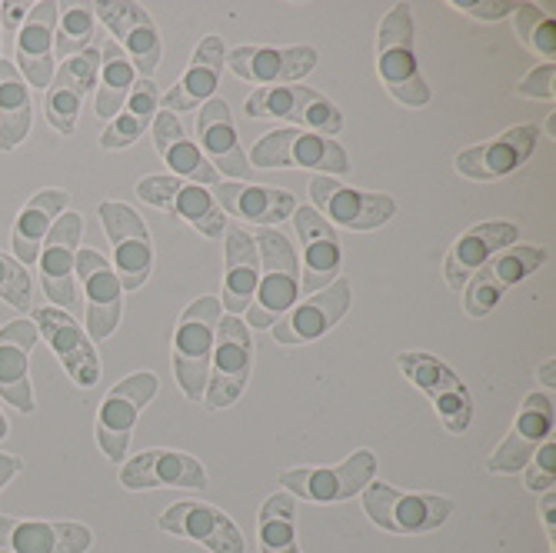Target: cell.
<instances>
[{
    "instance_id": "cell-38",
    "label": "cell",
    "mask_w": 556,
    "mask_h": 553,
    "mask_svg": "<svg viewBox=\"0 0 556 553\" xmlns=\"http://www.w3.org/2000/svg\"><path fill=\"white\" fill-rule=\"evenodd\" d=\"M30 134V90L11 61H0V150H14Z\"/></svg>"
},
{
    "instance_id": "cell-20",
    "label": "cell",
    "mask_w": 556,
    "mask_h": 553,
    "mask_svg": "<svg viewBox=\"0 0 556 553\" xmlns=\"http://www.w3.org/2000/svg\"><path fill=\"white\" fill-rule=\"evenodd\" d=\"M346 307H350V280L337 277L330 287L314 293L307 304L293 307L283 321H277L274 337L277 343H287V347L314 343L317 337H324L346 317Z\"/></svg>"
},
{
    "instance_id": "cell-37",
    "label": "cell",
    "mask_w": 556,
    "mask_h": 553,
    "mask_svg": "<svg viewBox=\"0 0 556 553\" xmlns=\"http://www.w3.org/2000/svg\"><path fill=\"white\" fill-rule=\"evenodd\" d=\"M157 104H161V97H157L154 80L137 77L127 104L121 108L114 124L100 134V147H104V150H124V147L137 143L143 137V130L150 127V121L157 117Z\"/></svg>"
},
{
    "instance_id": "cell-25",
    "label": "cell",
    "mask_w": 556,
    "mask_h": 553,
    "mask_svg": "<svg viewBox=\"0 0 556 553\" xmlns=\"http://www.w3.org/2000/svg\"><path fill=\"white\" fill-rule=\"evenodd\" d=\"M0 546L8 553H84L90 530L71 520H17L0 514Z\"/></svg>"
},
{
    "instance_id": "cell-39",
    "label": "cell",
    "mask_w": 556,
    "mask_h": 553,
    "mask_svg": "<svg viewBox=\"0 0 556 553\" xmlns=\"http://www.w3.org/2000/svg\"><path fill=\"white\" fill-rule=\"evenodd\" d=\"M137 71L130 64V58L124 54V47L117 40H108L100 47V87H97V117H117L121 108L127 104V97L134 90Z\"/></svg>"
},
{
    "instance_id": "cell-46",
    "label": "cell",
    "mask_w": 556,
    "mask_h": 553,
    "mask_svg": "<svg viewBox=\"0 0 556 553\" xmlns=\"http://www.w3.org/2000/svg\"><path fill=\"white\" fill-rule=\"evenodd\" d=\"M453 8L470 17H480V21H500V17L514 14L520 4H510V0H480V4H453Z\"/></svg>"
},
{
    "instance_id": "cell-35",
    "label": "cell",
    "mask_w": 556,
    "mask_h": 553,
    "mask_svg": "<svg viewBox=\"0 0 556 553\" xmlns=\"http://www.w3.org/2000/svg\"><path fill=\"white\" fill-rule=\"evenodd\" d=\"M214 200L220 211H230L254 224H280L296 211V200L290 190L280 187H254V184H217Z\"/></svg>"
},
{
    "instance_id": "cell-18",
    "label": "cell",
    "mask_w": 556,
    "mask_h": 553,
    "mask_svg": "<svg viewBox=\"0 0 556 553\" xmlns=\"http://www.w3.org/2000/svg\"><path fill=\"white\" fill-rule=\"evenodd\" d=\"M97 74H100V50L97 47L64 61L54 71V80H50L47 97H43V114L50 124H54L58 134H74L80 104L90 93V87L97 84Z\"/></svg>"
},
{
    "instance_id": "cell-10",
    "label": "cell",
    "mask_w": 556,
    "mask_h": 553,
    "mask_svg": "<svg viewBox=\"0 0 556 553\" xmlns=\"http://www.w3.org/2000/svg\"><path fill=\"white\" fill-rule=\"evenodd\" d=\"M377 474L374 450H353L340 467H296L280 474V483L311 500V504H337V500L357 497Z\"/></svg>"
},
{
    "instance_id": "cell-29",
    "label": "cell",
    "mask_w": 556,
    "mask_h": 553,
    "mask_svg": "<svg viewBox=\"0 0 556 553\" xmlns=\"http://www.w3.org/2000/svg\"><path fill=\"white\" fill-rule=\"evenodd\" d=\"M121 483L130 490H150V487H187L204 490L207 470L197 457L180 454V450H147L121 467Z\"/></svg>"
},
{
    "instance_id": "cell-8",
    "label": "cell",
    "mask_w": 556,
    "mask_h": 553,
    "mask_svg": "<svg viewBox=\"0 0 556 553\" xmlns=\"http://www.w3.org/2000/svg\"><path fill=\"white\" fill-rule=\"evenodd\" d=\"M137 197L143 204H154L167 214L190 221L204 237H224L227 217L207 187H197L174 174H150L137 184Z\"/></svg>"
},
{
    "instance_id": "cell-2",
    "label": "cell",
    "mask_w": 556,
    "mask_h": 553,
    "mask_svg": "<svg viewBox=\"0 0 556 553\" xmlns=\"http://www.w3.org/2000/svg\"><path fill=\"white\" fill-rule=\"evenodd\" d=\"M254 243L261 254V280H257L254 304H250L247 314H250V327L264 330L293 311L296 293H300V261H296L293 243L270 227L257 230Z\"/></svg>"
},
{
    "instance_id": "cell-48",
    "label": "cell",
    "mask_w": 556,
    "mask_h": 553,
    "mask_svg": "<svg viewBox=\"0 0 556 553\" xmlns=\"http://www.w3.org/2000/svg\"><path fill=\"white\" fill-rule=\"evenodd\" d=\"M540 517H543V527L549 533V543L556 540V493L553 490H543V500H540Z\"/></svg>"
},
{
    "instance_id": "cell-16",
    "label": "cell",
    "mask_w": 556,
    "mask_h": 553,
    "mask_svg": "<svg viewBox=\"0 0 556 553\" xmlns=\"http://www.w3.org/2000/svg\"><path fill=\"white\" fill-rule=\"evenodd\" d=\"M74 274L87 290V330L93 340H104L117 330L124 314V287L114 267L104 261L100 250H77Z\"/></svg>"
},
{
    "instance_id": "cell-32",
    "label": "cell",
    "mask_w": 556,
    "mask_h": 553,
    "mask_svg": "<svg viewBox=\"0 0 556 553\" xmlns=\"http://www.w3.org/2000/svg\"><path fill=\"white\" fill-rule=\"evenodd\" d=\"M227 64V50L220 37H204L193 50V61L187 67V74L174 84V90L161 100L167 104V111H193L197 104H207L214 97L217 84H220V71Z\"/></svg>"
},
{
    "instance_id": "cell-30",
    "label": "cell",
    "mask_w": 556,
    "mask_h": 553,
    "mask_svg": "<svg viewBox=\"0 0 556 553\" xmlns=\"http://www.w3.org/2000/svg\"><path fill=\"white\" fill-rule=\"evenodd\" d=\"M197 137H200V143H204V154H207L211 167L220 177H240V180L254 177V167H250L243 147L237 140L227 100H220V97L207 100L204 111H200V117H197Z\"/></svg>"
},
{
    "instance_id": "cell-9",
    "label": "cell",
    "mask_w": 556,
    "mask_h": 553,
    "mask_svg": "<svg viewBox=\"0 0 556 553\" xmlns=\"http://www.w3.org/2000/svg\"><path fill=\"white\" fill-rule=\"evenodd\" d=\"M157 397V377L150 370H140L127 380H121L108 397L104 407L97 414V440L100 450L114 461L124 464L127 450H130V430L137 424V414Z\"/></svg>"
},
{
    "instance_id": "cell-5",
    "label": "cell",
    "mask_w": 556,
    "mask_h": 553,
    "mask_svg": "<svg viewBox=\"0 0 556 553\" xmlns=\"http://www.w3.org/2000/svg\"><path fill=\"white\" fill-rule=\"evenodd\" d=\"M250 167H307V171H324V174H346L350 161L346 150L324 134L311 130H274L264 140L254 143V154L247 158Z\"/></svg>"
},
{
    "instance_id": "cell-15",
    "label": "cell",
    "mask_w": 556,
    "mask_h": 553,
    "mask_svg": "<svg viewBox=\"0 0 556 553\" xmlns=\"http://www.w3.org/2000/svg\"><path fill=\"white\" fill-rule=\"evenodd\" d=\"M84 234V221L74 211H64L58 224L50 227L43 247H40V277H43V293L54 300L58 311L77 314L80 297L74 290V261H77V243Z\"/></svg>"
},
{
    "instance_id": "cell-3",
    "label": "cell",
    "mask_w": 556,
    "mask_h": 553,
    "mask_svg": "<svg viewBox=\"0 0 556 553\" xmlns=\"http://www.w3.org/2000/svg\"><path fill=\"white\" fill-rule=\"evenodd\" d=\"M220 324V300L200 297L184 311L174 334V377L190 400H204L214 364V340Z\"/></svg>"
},
{
    "instance_id": "cell-31",
    "label": "cell",
    "mask_w": 556,
    "mask_h": 553,
    "mask_svg": "<svg viewBox=\"0 0 556 553\" xmlns=\"http://www.w3.org/2000/svg\"><path fill=\"white\" fill-rule=\"evenodd\" d=\"M37 343V324L11 321L0 330V397L21 414H34V390L27 377V357Z\"/></svg>"
},
{
    "instance_id": "cell-17",
    "label": "cell",
    "mask_w": 556,
    "mask_h": 553,
    "mask_svg": "<svg viewBox=\"0 0 556 553\" xmlns=\"http://www.w3.org/2000/svg\"><path fill=\"white\" fill-rule=\"evenodd\" d=\"M93 14L104 21L117 40H124V54L130 58L134 71L143 80H154V71L161 64V34L150 21V14L134 4V0H114V4H93Z\"/></svg>"
},
{
    "instance_id": "cell-51",
    "label": "cell",
    "mask_w": 556,
    "mask_h": 553,
    "mask_svg": "<svg viewBox=\"0 0 556 553\" xmlns=\"http://www.w3.org/2000/svg\"><path fill=\"white\" fill-rule=\"evenodd\" d=\"M8 437V420H4V414H0V440Z\"/></svg>"
},
{
    "instance_id": "cell-44",
    "label": "cell",
    "mask_w": 556,
    "mask_h": 553,
    "mask_svg": "<svg viewBox=\"0 0 556 553\" xmlns=\"http://www.w3.org/2000/svg\"><path fill=\"white\" fill-rule=\"evenodd\" d=\"M520 474H523V483L530 490H540V493L553 490V480H556V443H553V437L536 447V454L530 457V464Z\"/></svg>"
},
{
    "instance_id": "cell-23",
    "label": "cell",
    "mask_w": 556,
    "mask_h": 553,
    "mask_svg": "<svg viewBox=\"0 0 556 553\" xmlns=\"http://www.w3.org/2000/svg\"><path fill=\"white\" fill-rule=\"evenodd\" d=\"M61 17V4L54 0H40L30 4V14L24 17L17 37V67L21 77H27L30 87L43 90L54 80V27Z\"/></svg>"
},
{
    "instance_id": "cell-36",
    "label": "cell",
    "mask_w": 556,
    "mask_h": 553,
    "mask_svg": "<svg viewBox=\"0 0 556 553\" xmlns=\"http://www.w3.org/2000/svg\"><path fill=\"white\" fill-rule=\"evenodd\" d=\"M71 208V193L67 190H40L27 200V208L14 221V254L21 264H37L40 247L50 234V227L58 224V217Z\"/></svg>"
},
{
    "instance_id": "cell-6",
    "label": "cell",
    "mask_w": 556,
    "mask_h": 553,
    "mask_svg": "<svg viewBox=\"0 0 556 553\" xmlns=\"http://www.w3.org/2000/svg\"><path fill=\"white\" fill-rule=\"evenodd\" d=\"M247 117H280V121H293L300 127H307L311 134H324L333 137L343 130V114L337 111V104L303 84H280V87H264L257 93L247 97L243 104Z\"/></svg>"
},
{
    "instance_id": "cell-52",
    "label": "cell",
    "mask_w": 556,
    "mask_h": 553,
    "mask_svg": "<svg viewBox=\"0 0 556 553\" xmlns=\"http://www.w3.org/2000/svg\"><path fill=\"white\" fill-rule=\"evenodd\" d=\"M4 553H8V550H4Z\"/></svg>"
},
{
    "instance_id": "cell-13",
    "label": "cell",
    "mask_w": 556,
    "mask_h": 553,
    "mask_svg": "<svg viewBox=\"0 0 556 553\" xmlns=\"http://www.w3.org/2000/svg\"><path fill=\"white\" fill-rule=\"evenodd\" d=\"M311 200L320 217L346 230H374V227H383L396 214L393 197L353 190L346 184H337V177H324V174L311 180Z\"/></svg>"
},
{
    "instance_id": "cell-28",
    "label": "cell",
    "mask_w": 556,
    "mask_h": 553,
    "mask_svg": "<svg viewBox=\"0 0 556 553\" xmlns=\"http://www.w3.org/2000/svg\"><path fill=\"white\" fill-rule=\"evenodd\" d=\"M520 237L517 224L510 221H486V224H477L470 227L457 243L450 247V254L443 261V274H446V284L453 290H464L467 280L493 257L500 250L514 247Z\"/></svg>"
},
{
    "instance_id": "cell-14",
    "label": "cell",
    "mask_w": 556,
    "mask_h": 553,
    "mask_svg": "<svg viewBox=\"0 0 556 553\" xmlns=\"http://www.w3.org/2000/svg\"><path fill=\"white\" fill-rule=\"evenodd\" d=\"M250 364H254V354H250V334L243 327L240 317H220L217 324V340H214V374L204 393V404L211 411H224L230 404H237L247 380H250Z\"/></svg>"
},
{
    "instance_id": "cell-43",
    "label": "cell",
    "mask_w": 556,
    "mask_h": 553,
    "mask_svg": "<svg viewBox=\"0 0 556 553\" xmlns=\"http://www.w3.org/2000/svg\"><path fill=\"white\" fill-rule=\"evenodd\" d=\"M0 297L8 300L14 311H30L34 307V284L27 267L11 257V254H0Z\"/></svg>"
},
{
    "instance_id": "cell-50",
    "label": "cell",
    "mask_w": 556,
    "mask_h": 553,
    "mask_svg": "<svg viewBox=\"0 0 556 553\" xmlns=\"http://www.w3.org/2000/svg\"><path fill=\"white\" fill-rule=\"evenodd\" d=\"M553 370H556V364H553V361H546V364L540 367V380H543L549 390H553Z\"/></svg>"
},
{
    "instance_id": "cell-22",
    "label": "cell",
    "mask_w": 556,
    "mask_h": 553,
    "mask_svg": "<svg viewBox=\"0 0 556 553\" xmlns=\"http://www.w3.org/2000/svg\"><path fill=\"white\" fill-rule=\"evenodd\" d=\"M533 147H536V127L533 124H520L503 130L496 140L480 143V147H467L460 150L457 158V171L470 180H496V177H507L514 171H520L530 158H533Z\"/></svg>"
},
{
    "instance_id": "cell-42",
    "label": "cell",
    "mask_w": 556,
    "mask_h": 553,
    "mask_svg": "<svg viewBox=\"0 0 556 553\" xmlns=\"http://www.w3.org/2000/svg\"><path fill=\"white\" fill-rule=\"evenodd\" d=\"M517 37L523 43H530L536 54L549 58L556 54V24H553V8H540V4H520L517 11Z\"/></svg>"
},
{
    "instance_id": "cell-24",
    "label": "cell",
    "mask_w": 556,
    "mask_h": 553,
    "mask_svg": "<svg viewBox=\"0 0 556 553\" xmlns=\"http://www.w3.org/2000/svg\"><path fill=\"white\" fill-rule=\"evenodd\" d=\"M161 530H167L174 537L197 540L214 553H243V537H240L237 524L214 504L180 500V504H174L161 514Z\"/></svg>"
},
{
    "instance_id": "cell-19",
    "label": "cell",
    "mask_w": 556,
    "mask_h": 553,
    "mask_svg": "<svg viewBox=\"0 0 556 553\" xmlns=\"http://www.w3.org/2000/svg\"><path fill=\"white\" fill-rule=\"evenodd\" d=\"M553 397L546 393H530L523 400V407L517 414V424L514 430L507 433V440H503L496 447V454L486 461V470L493 474H520L530 457L536 454V447L553 437Z\"/></svg>"
},
{
    "instance_id": "cell-21",
    "label": "cell",
    "mask_w": 556,
    "mask_h": 553,
    "mask_svg": "<svg viewBox=\"0 0 556 553\" xmlns=\"http://www.w3.org/2000/svg\"><path fill=\"white\" fill-rule=\"evenodd\" d=\"M34 317H37V334H43V340L54 347V354L61 357L71 380L84 390L93 387L100 380V357L90 337L80 330V324L58 307H40Z\"/></svg>"
},
{
    "instance_id": "cell-7",
    "label": "cell",
    "mask_w": 556,
    "mask_h": 553,
    "mask_svg": "<svg viewBox=\"0 0 556 553\" xmlns=\"http://www.w3.org/2000/svg\"><path fill=\"white\" fill-rule=\"evenodd\" d=\"M396 367L403 370V377L417 384L430 397L433 411L440 414V420L450 433H464L470 427V420H473L470 390L443 361H437L433 354H400Z\"/></svg>"
},
{
    "instance_id": "cell-34",
    "label": "cell",
    "mask_w": 556,
    "mask_h": 553,
    "mask_svg": "<svg viewBox=\"0 0 556 553\" xmlns=\"http://www.w3.org/2000/svg\"><path fill=\"white\" fill-rule=\"evenodd\" d=\"M154 140H157V150H161V158L167 161V167L174 171V177H180V180H190V184H211V187H217L224 177L211 167V161L204 158V150H200L190 137H187V130H184V124L170 114V111H161L157 117H154Z\"/></svg>"
},
{
    "instance_id": "cell-49",
    "label": "cell",
    "mask_w": 556,
    "mask_h": 553,
    "mask_svg": "<svg viewBox=\"0 0 556 553\" xmlns=\"http://www.w3.org/2000/svg\"><path fill=\"white\" fill-rule=\"evenodd\" d=\"M21 457H8V454H0V490H4L17 474H21Z\"/></svg>"
},
{
    "instance_id": "cell-11",
    "label": "cell",
    "mask_w": 556,
    "mask_h": 553,
    "mask_svg": "<svg viewBox=\"0 0 556 553\" xmlns=\"http://www.w3.org/2000/svg\"><path fill=\"white\" fill-rule=\"evenodd\" d=\"M546 264V250L543 247H507L493 254L470 280H467V290H464V307L470 317H486L496 304L500 297L507 293L514 284H520L523 277H530L533 271H540Z\"/></svg>"
},
{
    "instance_id": "cell-47",
    "label": "cell",
    "mask_w": 556,
    "mask_h": 553,
    "mask_svg": "<svg viewBox=\"0 0 556 553\" xmlns=\"http://www.w3.org/2000/svg\"><path fill=\"white\" fill-rule=\"evenodd\" d=\"M27 14H30V4H14V0H8V4H0V27L17 34Z\"/></svg>"
},
{
    "instance_id": "cell-1",
    "label": "cell",
    "mask_w": 556,
    "mask_h": 553,
    "mask_svg": "<svg viewBox=\"0 0 556 553\" xmlns=\"http://www.w3.org/2000/svg\"><path fill=\"white\" fill-rule=\"evenodd\" d=\"M377 71L383 87L400 100L403 108H427L430 87L420 77L417 64V30H414V11L410 4H396L377 37Z\"/></svg>"
},
{
    "instance_id": "cell-12",
    "label": "cell",
    "mask_w": 556,
    "mask_h": 553,
    "mask_svg": "<svg viewBox=\"0 0 556 553\" xmlns=\"http://www.w3.org/2000/svg\"><path fill=\"white\" fill-rule=\"evenodd\" d=\"M100 221L108 227L111 247H114V264H117V280L124 290H137L143 287V280L154 271V243H150V234L143 227V221L137 217L134 208L117 204V200H104L97 208Z\"/></svg>"
},
{
    "instance_id": "cell-40",
    "label": "cell",
    "mask_w": 556,
    "mask_h": 553,
    "mask_svg": "<svg viewBox=\"0 0 556 553\" xmlns=\"http://www.w3.org/2000/svg\"><path fill=\"white\" fill-rule=\"evenodd\" d=\"M296 507L287 493H274L261 507L257 527H261V553H300L296 533H293Z\"/></svg>"
},
{
    "instance_id": "cell-4",
    "label": "cell",
    "mask_w": 556,
    "mask_h": 553,
    "mask_svg": "<svg viewBox=\"0 0 556 553\" xmlns=\"http://www.w3.org/2000/svg\"><path fill=\"white\" fill-rule=\"evenodd\" d=\"M364 511L380 530L430 533L453 514V500L440 493H403L390 483L370 480L364 490Z\"/></svg>"
},
{
    "instance_id": "cell-33",
    "label": "cell",
    "mask_w": 556,
    "mask_h": 553,
    "mask_svg": "<svg viewBox=\"0 0 556 553\" xmlns=\"http://www.w3.org/2000/svg\"><path fill=\"white\" fill-rule=\"evenodd\" d=\"M227 237V274H224V307L230 317H240L254 304L261 280V254L257 243L243 227L224 230Z\"/></svg>"
},
{
    "instance_id": "cell-45",
    "label": "cell",
    "mask_w": 556,
    "mask_h": 553,
    "mask_svg": "<svg viewBox=\"0 0 556 553\" xmlns=\"http://www.w3.org/2000/svg\"><path fill=\"white\" fill-rule=\"evenodd\" d=\"M553 77H556V67H553V64H540V67L530 71V77H523V84H520L517 90L527 93V97H543V100H549V97H553Z\"/></svg>"
},
{
    "instance_id": "cell-27",
    "label": "cell",
    "mask_w": 556,
    "mask_h": 553,
    "mask_svg": "<svg viewBox=\"0 0 556 553\" xmlns=\"http://www.w3.org/2000/svg\"><path fill=\"white\" fill-rule=\"evenodd\" d=\"M296 234L303 240V274H300V290L320 293L340 277V240L333 227L307 204L293 211Z\"/></svg>"
},
{
    "instance_id": "cell-26",
    "label": "cell",
    "mask_w": 556,
    "mask_h": 553,
    "mask_svg": "<svg viewBox=\"0 0 556 553\" xmlns=\"http://www.w3.org/2000/svg\"><path fill=\"white\" fill-rule=\"evenodd\" d=\"M230 71L254 84H293L307 77L317 64V50L307 43L296 47H237L227 54Z\"/></svg>"
},
{
    "instance_id": "cell-41",
    "label": "cell",
    "mask_w": 556,
    "mask_h": 553,
    "mask_svg": "<svg viewBox=\"0 0 556 553\" xmlns=\"http://www.w3.org/2000/svg\"><path fill=\"white\" fill-rule=\"evenodd\" d=\"M93 4L77 0V4H61V21L54 27V54L67 61L93 47Z\"/></svg>"
}]
</instances>
